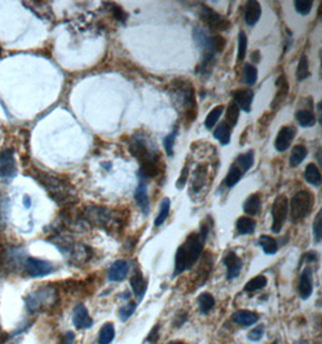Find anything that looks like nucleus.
<instances>
[{
	"label": "nucleus",
	"mask_w": 322,
	"mask_h": 344,
	"mask_svg": "<svg viewBox=\"0 0 322 344\" xmlns=\"http://www.w3.org/2000/svg\"><path fill=\"white\" fill-rule=\"evenodd\" d=\"M161 172H162L161 161H157V162H149V163H144V164H140V169H139L138 174L140 179L147 180V179H152V178L158 176Z\"/></svg>",
	"instance_id": "nucleus-22"
},
{
	"label": "nucleus",
	"mask_w": 322,
	"mask_h": 344,
	"mask_svg": "<svg viewBox=\"0 0 322 344\" xmlns=\"http://www.w3.org/2000/svg\"><path fill=\"white\" fill-rule=\"evenodd\" d=\"M321 214L322 212L320 210L318 212V215L315 216L314 224H313V232H314L315 240L318 243H320L322 239V224H321Z\"/></svg>",
	"instance_id": "nucleus-45"
},
{
	"label": "nucleus",
	"mask_w": 322,
	"mask_h": 344,
	"mask_svg": "<svg viewBox=\"0 0 322 344\" xmlns=\"http://www.w3.org/2000/svg\"><path fill=\"white\" fill-rule=\"evenodd\" d=\"M260 60H261V52L258 51H255V52H252L251 54V60L254 62L255 64H257L258 62H260Z\"/></svg>",
	"instance_id": "nucleus-52"
},
{
	"label": "nucleus",
	"mask_w": 322,
	"mask_h": 344,
	"mask_svg": "<svg viewBox=\"0 0 322 344\" xmlns=\"http://www.w3.org/2000/svg\"><path fill=\"white\" fill-rule=\"evenodd\" d=\"M232 127H229L226 122H221L216 130H214V138L217 139L222 145H228L231 142Z\"/></svg>",
	"instance_id": "nucleus-27"
},
{
	"label": "nucleus",
	"mask_w": 322,
	"mask_h": 344,
	"mask_svg": "<svg viewBox=\"0 0 322 344\" xmlns=\"http://www.w3.org/2000/svg\"><path fill=\"white\" fill-rule=\"evenodd\" d=\"M115 338V328L112 322L104 324L98 336V344H111Z\"/></svg>",
	"instance_id": "nucleus-28"
},
{
	"label": "nucleus",
	"mask_w": 322,
	"mask_h": 344,
	"mask_svg": "<svg viewBox=\"0 0 322 344\" xmlns=\"http://www.w3.org/2000/svg\"><path fill=\"white\" fill-rule=\"evenodd\" d=\"M243 209H244V212H245L248 215H250V216H255V215H257L261 210L260 194H254L246 198V200L244 202Z\"/></svg>",
	"instance_id": "nucleus-23"
},
{
	"label": "nucleus",
	"mask_w": 322,
	"mask_h": 344,
	"mask_svg": "<svg viewBox=\"0 0 322 344\" xmlns=\"http://www.w3.org/2000/svg\"><path fill=\"white\" fill-rule=\"evenodd\" d=\"M236 227L239 234H252L255 232V230H256V221L251 218L242 216L237 220Z\"/></svg>",
	"instance_id": "nucleus-24"
},
{
	"label": "nucleus",
	"mask_w": 322,
	"mask_h": 344,
	"mask_svg": "<svg viewBox=\"0 0 322 344\" xmlns=\"http://www.w3.org/2000/svg\"><path fill=\"white\" fill-rule=\"evenodd\" d=\"M111 10H112V14H114L115 18L117 20V21H120L122 23H124L127 21L128 14L124 12V10L121 6H117V5H111Z\"/></svg>",
	"instance_id": "nucleus-48"
},
{
	"label": "nucleus",
	"mask_w": 322,
	"mask_h": 344,
	"mask_svg": "<svg viewBox=\"0 0 322 344\" xmlns=\"http://www.w3.org/2000/svg\"><path fill=\"white\" fill-rule=\"evenodd\" d=\"M129 272V264L128 262L124 260H117L110 267L109 272H107V279L110 282H122L126 279Z\"/></svg>",
	"instance_id": "nucleus-18"
},
{
	"label": "nucleus",
	"mask_w": 322,
	"mask_h": 344,
	"mask_svg": "<svg viewBox=\"0 0 322 344\" xmlns=\"http://www.w3.org/2000/svg\"><path fill=\"white\" fill-rule=\"evenodd\" d=\"M296 118L300 122L301 126L304 128L313 127L316 122L315 115L313 114V112H310V110H298V112H296Z\"/></svg>",
	"instance_id": "nucleus-33"
},
{
	"label": "nucleus",
	"mask_w": 322,
	"mask_h": 344,
	"mask_svg": "<svg viewBox=\"0 0 322 344\" xmlns=\"http://www.w3.org/2000/svg\"><path fill=\"white\" fill-rule=\"evenodd\" d=\"M176 136H178V130H173L172 133L168 134L167 136L164 138V148H165V152L169 157H172L174 154V144H175V138Z\"/></svg>",
	"instance_id": "nucleus-44"
},
{
	"label": "nucleus",
	"mask_w": 322,
	"mask_h": 344,
	"mask_svg": "<svg viewBox=\"0 0 322 344\" xmlns=\"http://www.w3.org/2000/svg\"><path fill=\"white\" fill-rule=\"evenodd\" d=\"M58 301L57 290L52 286H42L36 288L25 297V308L30 314L47 312L56 306Z\"/></svg>",
	"instance_id": "nucleus-4"
},
{
	"label": "nucleus",
	"mask_w": 322,
	"mask_h": 344,
	"mask_svg": "<svg viewBox=\"0 0 322 344\" xmlns=\"http://www.w3.org/2000/svg\"><path fill=\"white\" fill-rule=\"evenodd\" d=\"M72 322L79 330H87L93 326V319L83 304H77L72 312Z\"/></svg>",
	"instance_id": "nucleus-12"
},
{
	"label": "nucleus",
	"mask_w": 322,
	"mask_h": 344,
	"mask_svg": "<svg viewBox=\"0 0 322 344\" xmlns=\"http://www.w3.org/2000/svg\"><path fill=\"white\" fill-rule=\"evenodd\" d=\"M267 284H268L267 276H257L246 282L245 286H244V291H245V292H255V291H258L261 290V288H266Z\"/></svg>",
	"instance_id": "nucleus-32"
},
{
	"label": "nucleus",
	"mask_w": 322,
	"mask_h": 344,
	"mask_svg": "<svg viewBox=\"0 0 322 344\" xmlns=\"http://www.w3.org/2000/svg\"><path fill=\"white\" fill-rule=\"evenodd\" d=\"M225 46H226L225 38H223L222 36H220V34H215V36H213V48H214L215 54H220V52H222L223 50H225Z\"/></svg>",
	"instance_id": "nucleus-47"
},
{
	"label": "nucleus",
	"mask_w": 322,
	"mask_h": 344,
	"mask_svg": "<svg viewBox=\"0 0 322 344\" xmlns=\"http://www.w3.org/2000/svg\"><path fill=\"white\" fill-rule=\"evenodd\" d=\"M24 268L27 276L30 278H42L53 272V266L51 262L40 260L36 258H27L24 261Z\"/></svg>",
	"instance_id": "nucleus-9"
},
{
	"label": "nucleus",
	"mask_w": 322,
	"mask_h": 344,
	"mask_svg": "<svg viewBox=\"0 0 322 344\" xmlns=\"http://www.w3.org/2000/svg\"><path fill=\"white\" fill-rule=\"evenodd\" d=\"M296 134H297V130L292 126H284L280 128L279 133H278L277 139H275V148H277L279 152L286 151L290 148L292 140L295 139Z\"/></svg>",
	"instance_id": "nucleus-13"
},
{
	"label": "nucleus",
	"mask_w": 322,
	"mask_h": 344,
	"mask_svg": "<svg viewBox=\"0 0 322 344\" xmlns=\"http://www.w3.org/2000/svg\"><path fill=\"white\" fill-rule=\"evenodd\" d=\"M239 112L240 109L238 108V106L234 102H232L229 104L227 110H226V120L225 122L228 124L229 127H234L237 126L238 124V118H239Z\"/></svg>",
	"instance_id": "nucleus-36"
},
{
	"label": "nucleus",
	"mask_w": 322,
	"mask_h": 344,
	"mask_svg": "<svg viewBox=\"0 0 322 344\" xmlns=\"http://www.w3.org/2000/svg\"><path fill=\"white\" fill-rule=\"evenodd\" d=\"M297 344H308V342H307V340H301V342L297 343Z\"/></svg>",
	"instance_id": "nucleus-55"
},
{
	"label": "nucleus",
	"mask_w": 322,
	"mask_h": 344,
	"mask_svg": "<svg viewBox=\"0 0 322 344\" xmlns=\"http://www.w3.org/2000/svg\"><path fill=\"white\" fill-rule=\"evenodd\" d=\"M134 200L138 204L139 209L144 215H147L150 212V200L147 196V182L146 180L140 179L139 180V185L136 188V191L134 194Z\"/></svg>",
	"instance_id": "nucleus-17"
},
{
	"label": "nucleus",
	"mask_w": 322,
	"mask_h": 344,
	"mask_svg": "<svg viewBox=\"0 0 322 344\" xmlns=\"http://www.w3.org/2000/svg\"><path fill=\"white\" fill-rule=\"evenodd\" d=\"M304 178H306L307 182H309L313 186H316V188H319L322 184L320 169L316 167V164H314V163H309L307 166L306 172H304Z\"/></svg>",
	"instance_id": "nucleus-25"
},
{
	"label": "nucleus",
	"mask_w": 322,
	"mask_h": 344,
	"mask_svg": "<svg viewBox=\"0 0 322 344\" xmlns=\"http://www.w3.org/2000/svg\"><path fill=\"white\" fill-rule=\"evenodd\" d=\"M238 60L243 62L245 60L246 51H248V36L243 30L239 32V42H238Z\"/></svg>",
	"instance_id": "nucleus-41"
},
{
	"label": "nucleus",
	"mask_w": 322,
	"mask_h": 344,
	"mask_svg": "<svg viewBox=\"0 0 322 344\" xmlns=\"http://www.w3.org/2000/svg\"><path fill=\"white\" fill-rule=\"evenodd\" d=\"M16 174V161L12 148L0 151V178H12Z\"/></svg>",
	"instance_id": "nucleus-10"
},
{
	"label": "nucleus",
	"mask_w": 322,
	"mask_h": 344,
	"mask_svg": "<svg viewBox=\"0 0 322 344\" xmlns=\"http://www.w3.org/2000/svg\"><path fill=\"white\" fill-rule=\"evenodd\" d=\"M313 8V2L312 0H297L295 2V8L298 14H301L302 16H307L310 14Z\"/></svg>",
	"instance_id": "nucleus-43"
},
{
	"label": "nucleus",
	"mask_w": 322,
	"mask_h": 344,
	"mask_svg": "<svg viewBox=\"0 0 322 344\" xmlns=\"http://www.w3.org/2000/svg\"><path fill=\"white\" fill-rule=\"evenodd\" d=\"M265 325H258L255 328L249 332L248 338L251 340V342H258V340H262L263 334H265Z\"/></svg>",
	"instance_id": "nucleus-46"
},
{
	"label": "nucleus",
	"mask_w": 322,
	"mask_h": 344,
	"mask_svg": "<svg viewBox=\"0 0 322 344\" xmlns=\"http://www.w3.org/2000/svg\"><path fill=\"white\" fill-rule=\"evenodd\" d=\"M223 264L227 268V279L228 280H233L239 276L242 272L243 261L239 256L234 252H228L223 256Z\"/></svg>",
	"instance_id": "nucleus-11"
},
{
	"label": "nucleus",
	"mask_w": 322,
	"mask_h": 344,
	"mask_svg": "<svg viewBox=\"0 0 322 344\" xmlns=\"http://www.w3.org/2000/svg\"><path fill=\"white\" fill-rule=\"evenodd\" d=\"M313 290H314V282H313V270L310 267H307L303 270L300 276L298 282V294H300L302 300H308L312 296Z\"/></svg>",
	"instance_id": "nucleus-14"
},
{
	"label": "nucleus",
	"mask_w": 322,
	"mask_h": 344,
	"mask_svg": "<svg viewBox=\"0 0 322 344\" xmlns=\"http://www.w3.org/2000/svg\"><path fill=\"white\" fill-rule=\"evenodd\" d=\"M136 309V304L134 302H130V303H127V304L122 306L120 308V310H118V318H120L121 322H127V320L129 319L130 316L134 314Z\"/></svg>",
	"instance_id": "nucleus-42"
},
{
	"label": "nucleus",
	"mask_w": 322,
	"mask_h": 344,
	"mask_svg": "<svg viewBox=\"0 0 322 344\" xmlns=\"http://www.w3.org/2000/svg\"><path fill=\"white\" fill-rule=\"evenodd\" d=\"M35 179L45 188L48 196L59 206H72L77 202L76 191L69 182L37 169H35Z\"/></svg>",
	"instance_id": "nucleus-1"
},
{
	"label": "nucleus",
	"mask_w": 322,
	"mask_h": 344,
	"mask_svg": "<svg viewBox=\"0 0 322 344\" xmlns=\"http://www.w3.org/2000/svg\"><path fill=\"white\" fill-rule=\"evenodd\" d=\"M204 239L199 233L193 232L186 238V240L178 248L175 254V268L174 276H180L185 270L194 266L198 258H201L204 248Z\"/></svg>",
	"instance_id": "nucleus-2"
},
{
	"label": "nucleus",
	"mask_w": 322,
	"mask_h": 344,
	"mask_svg": "<svg viewBox=\"0 0 322 344\" xmlns=\"http://www.w3.org/2000/svg\"><path fill=\"white\" fill-rule=\"evenodd\" d=\"M129 151L140 162V164L149 162L161 161L158 150L140 134H135L129 142Z\"/></svg>",
	"instance_id": "nucleus-5"
},
{
	"label": "nucleus",
	"mask_w": 322,
	"mask_h": 344,
	"mask_svg": "<svg viewBox=\"0 0 322 344\" xmlns=\"http://www.w3.org/2000/svg\"><path fill=\"white\" fill-rule=\"evenodd\" d=\"M223 110H225V106H215L210 112H209V115L207 116V118H205V121H204L205 127H207L208 130H213V128L215 127V124L219 122Z\"/></svg>",
	"instance_id": "nucleus-35"
},
{
	"label": "nucleus",
	"mask_w": 322,
	"mask_h": 344,
	"mask_svg": "<svg viewBox=\"0 0 322 344\" xmlns=\"http://www.w3.org/2000/svg\"><path fill=\"white\" fill-rule=\"evenodd\" d=\"M24 206H27V208H29V206H30V198H28L27 196L24 197Z\"/></svg>",
	"instance_id": "nucleus-53"
},
{
	"label": "nucleus",
	"mask_w": 322,
	"mask_h": 344,
	"mask_svg": "<svg viewBox=\"0 0 322 344\" xmlns=\"http://www.w3.org/2000/svg\"><path fill=\"white\" fill-rule=\"evenodd\" d=\"M205 180H207V166L199 164L194 172L192 188L194 191H201L202 188H204Z\"/></svg>",
	"instance_id": "nucleus-30"
},
{
	"label": "nucleus",
	"mask_w": 322,
	"mask_h": 344,
	"mask_svg": "<svg viewBox=\"0 0 322 344\" xmlns=\"http://www.w3.org/2000/svg\"><path fill=\"white\" fill-rule=\"evenodd\" d=\"M168 344H182V342H180V340H173V342H169Z\"/></svg>",
	"instance_id": "nucleus-54"
},
{
	"label": "nucleus",
	"mask_w": 322,
	"mask_h": 344,
	"mask_svg": "<svg viewBox=\"0 0 322 344\" xmlns=\"http://www.w3.org/2000/svg\"><path fill=\"white\" fill-rule=\"evenodd\" d=\"M243 176V173L240 172V169L237 167L236 164H232L231 168H229V172L227 174V176H226L225 179V184L227 188H233V186H236L238 182H239V180L242 179Z\"/></svg>",
	"instance_id": "nucleus-37"
},
{
	"label": "nucleus",
	"mask_w": 322,
	"mask_h": 344,
	"mask_svg": "<svg viewBox=\"0 0 322 344\" xmlns=\"http://www.w3.org/2000/svg\"><path fill=\"white\" fill-rule=\"evenodd\" d=\"M257 69L256 66H254L252 64H245L244 66V80L245 82L249 84V86H252L257 82Z\"/></svg>",
	"instance_id": "nucleus-40"
},
{
	"label": "nucleus",
	"mask_w": 322,
	"mask_h": 344,
	"mask_svg": "<svg viewBox=\"0 0 322 344\" xmlns=\"http://www.w3.org/2000/svg\"><path fill=\"white\" fill-rule=\"evenodd\" d=\"M287 212H289V202L285 194H279L275 198L274 203L272 206V232L278 234L283 230L284 224H285L287 218Z\"/></svg>",
	"instance_id": "nucleus-7"
},
{
	"label": "nucleus",
	"mask_w": 322,
	"mask_h": 344,
	"mask_svg": "<svg viewBox=\"0 0 322 344\" xmlns=\"http://www.w3.org/2000/svg\"><path fill=\"white\" fill-rule=\"evenodd\" d=\"M172 96L174 102L178 103L180 108H184V114L186 122H193L197 116V103H196V93L191 82L188 81H174L173 82Z\"/></svg>",
	"instance_id": "nucleus-3"
},
{
	"label": "nucleus",
	"mask_w": 322,
	"mask_h": 344,
	"mask_svg": "<svg viewBox=\"0 0 322 344\" xmlns=\"http://www.w3.org/2000/svg\"><path fill=\"white\" fill-rule=\"evenodd\" d=\"M198 304L202 313L208 314L209 312L213 310V308L215 307V298L213 295H210V294L208 292L201 294V295L198 296Z\"/></svg>",
	"instance_id": "nucleus-34"
},
{
	"label": "nucleus",
	"mask_w": 322,
	"mask_h": 344,
	"mask_svg": "<svg viewBox=\"0 0 322 344\" xmlns=\"http://www.w3.org/2000/svg\"><path fill=\"white\" fill-rule=\"evenodd\" d=\"M277 94H275L274 99H273L272 104H271V108L273 110H279L280 106H283V103L285 102V99L287 98V96H289V81H287L286 76L284 74H281L279 78H277Z\"/></svg>",
	"instance_id": "nucleus-15"
},
{
	"label": "nucleus",
	"mask_w": 322,
	"mask_h": 344,
	"mask_svg": "<svg viewBox=\"0 0 322 344\" xmlns=\"http://www.w3.org/2000/svg\"><path fill=\"white\" fill-rule=\"evenodd\" d=\"M234 103L237 104L239 109L244 110L245 112H251L252 99H254V91L250 88H240L232 92Z\"/></svg>",
	"instance_id": "nucleus-16"
},
{
	"label": "nucleus",
	"mask_w": 322,
	"mask_h": 344,
	"mask_svg": "<svg viewBox=\"0 0 322 344\" xmlns=\"http://www.w3.org/2000/svg\"><path fill=\"white\" fill-rule=\"evenodd\" d=\"M130 286H132L133 292L139 302L143 301L145 294L147 291V280L144 278L140 270H138L134 276L130 278Z\"/></svg>",
	"instance_id": "nucleus-19"
},
{
	"label": "nucleus",
	"mask_w": 322,
	"mask_h": 344,
	"mask_svg": "<svg viewBox=\"0 0 322 344\" xmlns=\"http://www.w3.org/2000/svg\"><path fill=\"white\" fill-rule=\"evenodd\" d=\"M261 14H262V8L258 2L251 0L246 4V10H245V23L248 26H255L260 20Z\"/></svg>",
	"instance_id": "nucleus-21"
},
{
	"label": "nucleus",
	"mask_w": 322,
	"mask_h": 344,
	"mask_svg": "<svg viewBox=\"0 0 322 344\" xmlns=\"http://www.w3.org/2000/svg\"><path fill=\"white\" fill-rule=\"evenodd\" d=\"M254 162H255V154H254V151L250 150V151H248V152L239 154V156L237 157L236 163H234V164L240 169V172H242L243 174H245L246 172L250 170V168L254 166Z\"/></svg>",
	"instance_id": "nucleus-26"
},
{
	"label": "nucleus",
	"mask_w": 322,
	"mask_h": 344,
	"mask_svg": "<svg viewBox=\"0 0 322 344\" xmlns=\"http://www.w3.org/2000/svg\"><path fill=\"white\" fill-rule=\"evenodd\" d=\"M232 322L240 326L248 328V326L255 325L258 322V316L251 310L242 309V310H237L236 313L232 314Z\"/></svg>",
	"instance_id": "nucleus-20"
},
{
	"label": "nucleus",
	"mask_w": 322,
	"mask_h": 344,
	"mask_svg": "<svg viewBox=\"0 0 322 344\" xmlns=\"http://www.w3.org/2000/svg\"><path fill=\"white\" fill-rule=\"evenodd\" d=\"M307 154H308V150L304 145H295L294 148H292L291 156H290V166L291 167H298L304 161Z\"/></svg>",
	"instance_id": "nucleus-29"
},
{
	"label": "nucleus",
	"mask_w": 322,
	"mask_h": 344,
	"mask_svg": "<svg viewBox=\"0 0 322 344\" xmlns=\"http://www.w3.org/2000/svg\"><path fill=\"white\" fill-rule=\"evenodd\" d=\"M188 164L185 166L184 168H182V172H181V176L178 179V182H176V188H179V190H182V188H185V185H186L187 182V178H188Z\"/></svg>",
	"instance_id": "nucleus-49"
},
{
	"label": "nucleus",
	"mask_w": 322,
	"mask_h": 344,
	"mask_svg": "<svg viewBox=\"0 0 322 344\" xmlns=\"http://www.w3.org/2000/svg\"><path fill=\"white\" fill-rule=\"evenodd\" d=\"M74 342H75V334L74 332L69 331L60 336L58 344H74Z\"/></svg>",
	"instance_id": "nucleus-50"
},
{
	"label": "nucleus",
	"mask_w": 322,
	"mask_h": 344,
	"mask_svg": "<svg viewBox=\"0 0 322 344\" xmlns=\"http://www.w3.org/2000/svg\"><path fill=\"white\" fill-rule=\"evenodd\" d=\"M258 244L267 255H274L278 252V243L271 236H261L258 239Z\"/></svg>",
	"instance_id": "nucleus-31"
},
{
	"label": "nucleus",
	"mask_w": 322,
	"mask_h": 344,
	"mask_svg": "<svg viewBox=\"0 0 322 344\" xmlns=\"http://www.w3.org/2000/svg\"><path fill=\"white\" fill-rule=\"evenodd\" d=\"M201 18L202 21L208 24V27L213 30L216 32H225L231 28V23L227 18L222 17L221 14H217L216 11H214L213 8L209 6H204L203 5L201 10Z\"/></svg>",
	"instance_id": "nucleus-8"
},
{
	"label": "nucleus",
	"mask_w": 322,
	"mask_h": 344,
	"mask_svg": "<svg viewBox=\"0 0 322 344\" xmlns=\"http://www.w3.org/2000/svg\"><path fill=\"white\" fill-rule=\"evenodd\" d=\"M314 206V194L310 191L303 190L296 194L291 200V206H290V216L292 222L297 224L304 220L312 212Z\"/></svg>",
	"instance_id": "nucleus-6"
},
{
	"label": "nucleus",
	"mask_w": 322,
	"mask_h": 344,
	"mask_svg": "<svg viewBox=\"0 0 322 344\" xmlns=\"http://www.w3.org/2000/svg\"><path fill=\"white\" fill-rule=\"evenodd\" d=\"M158 331H159V326L156 325L155 328L151 330L149 337H147V340H149V342H151V343H155L156 340H158Z\"/></svg>",
	"instance_id": "nucleus-51"
},
{
	"label": "nucleus",
	"mask_w": 322,
	"mask_h": 344,
	"mask_svg": "<svg viewBox=\"0 0 322 344\" xmlns=\"http://www.w3.org/2000/svg\"><path fill=\"white\" fill-rule=\"evenodd\" d=\"M0 54H1V48H0Z\"/></svg>",
	"instance_id": "nucleus-56"
},
{
	"label": "nucleus",
	"mask_w": 322,
	"mask_h": 344,
	"mask_svg": "<svg viewBox=\"0 0 322 344\" xmlns=\"http://www.w3.org/2000/svg\"><path fill=\"white\" fill-rule=\"evenodd\" d=\"M169 209H170V200L169 198H164L161 203V210H159V214L157 215L155 220V226L159 227L164 224V221L168 218V215H169Z\"/></svg>",
	"instance_id": "nucleus-38"
},
{
	"label": "nucleus",
	"mask_w": 322,
	"mask_h": 344,
	"mask_svg": "<svg viewBox=\"0 0 322 344\" xmlns=\"http://www.w3.org/2000/svg\"><path fill=\"white\" fill-rule=\"evenodd\" d=\"M297 80L303 81L307 78H309L310 72H309V62L307 56H302L300 62H298V68H297Z\"/></svg>",
	"instance_id": "nucleus-39"
}]
</instances>
